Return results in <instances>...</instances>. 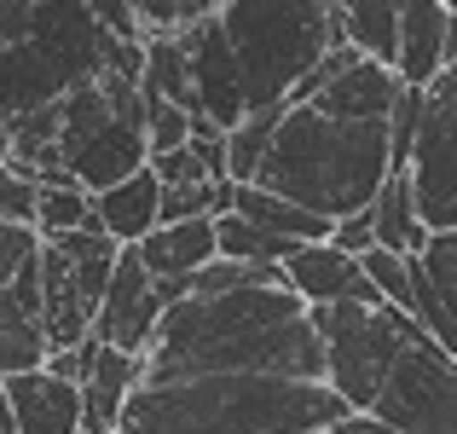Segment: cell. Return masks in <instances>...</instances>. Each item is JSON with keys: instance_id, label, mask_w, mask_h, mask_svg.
I'll list each match as a JSON object with an SVG mask.
<instances>
[{"instance_id": "obj_1", "label": "cell", "mask_w": 457, "mask_h": 434, "mask_svg": "<svg viewBox=\"0 0 457 434\" xmlns=\"http://www.w3.org/2000/svg\"><path fill=\"white\" fill-rule=\"evenodd\" d=\"M197 377H284L324 382V347L307 301L290 289H232V296L174 301L156 324L139 388Z\"/></svg>"}, {"instance_id": "obj_2", "label": "cell", "mask_w": 457, "mask_h": 434, "mask_svg": "<svg viewBox=\"0 0 457 434\" xmlns=\"http://www.w3.org/2000/svg\"><path fill=\"white\" fill-rule=\"evenodd\" d=\"M388 174H394L388 122H342V116H324L312 104H295V111H284L249 186L336 226L365 214Z\"/></svg>"}, {"instance_id": "obj_3", "label": "cell", "mask_w": 457, "mask_h": 434, "mask_svg": "<svg viewBox=\"0 0 457 434\" xmlns=\"http://www.w3.org/2000/svg\"><path fill=\"white\" fill-rule=\"evenodd\" d=\"M347 417L353 412L324 382L197 377L168 388H134L116 434H324Z\"/></svg>"}, {"instance_id": "obj_4", "label": "cell", "mask_w": 457, "mask_h": 434, "mask_svg": "<svg viewBox=\"0 0 457 434\" xmlns=\"http://www.w3.org/2000/svg\"><path fill=\"white\" fill-rule=\"evenodd\" d=\"M116 58L93 0H0V111L29 116L99 81Z\"/></svg>"}, {"instance_id": "obj_5", "label": "cell", "mask_w": 457, "mask_h": 434, "mask_svg": "<svg viewBox=\"0 0 457 434\" xmlns=\"http://www.w3.org/2000/svg\"><path fill=\"white\" fill-rule=\"evenodd\" d=\"M220 35L232 46L244 111H290L295 88L342 46L336 0H220Z\"/></svg>"}, {"instance_id": "obj_6", "label": "cell", "mask_w": 457, "mask_h": 434, "mask_svg": "<svg viewBox=\"0 0 457 434\" xmlns=\"http://www.w3.org/2000/svg\"><path fill=\"white\" fill-rule=\"evenodd\" d=\"M58 163L87 197L122 186L145 168V93L139 81L104 70L58 104Z\"/></svg>"}, {"instance_id": "obj_7", "label": "cell", "mask_w": 457, "mask_h": 434, "mask_svg": "<svg viewBox=\"0 0 457 434\" xmlns=\"http://www.w3.org/2000/svg\"><path fill=\"white\" fill-rule=\"evenodd\" d=\"M312 330L324 347V388L347 405L353 417H370L382 382H388L394 359L405 347L411 313L394 307H365V301H342V307H307Z\"/></svg>"}, {"instance_id": "obj_8", "label": "cell", "mask_w": 457, "mask_h": 434, "mask_svg": "<svg viewBox=\"0 0 457 434\" xmlns=\"http://www.w3.org/2000/svg\"><path fill=\"white\" fill-rule=\"evenodd\" d=\"M116 255L122 249L87 226V232H64V238H41L35 255V279H41V336H46V359L53 354H76L93 336L99 301L111 289Z\"/></svg>"}, {"instance_id": "obj_9", "label": "cell", "mask_w": 457, "mask_h": 434, "mask_svg": "<svg viewBox=\"0 0 457 434\" xmlns=\"http://www.w3.org/2000/svg\"><path fill=\"white\" fill-rule=\"evenodd\" d=\"M382 429L394 434H457V359H446L411 319L405 347L370 405Z\"/></svg>"}, {"instance_id": "obj_10", "label": "cell", "mask_w": 457, "mask_h": 434, "mask_svg": "<svg viewBox=\"0 0 457 434\" xmlns=\"http://www.w3.org/2000/svg\"><path fill=\"white\" fill-rule=\"evenodd\" d=\"M405 179L417 197V221L435 232H457V76H440L423 93L417 139L405 156Z\"/></svg>"}, {"instance_id": "obj_11", "label": "cell", "mask_w": 457, "mask_h": 434, "mask_svg": "<svg viewBox=\"0 0 457 434\" xmlns=\"http://www.w3.org/2000/svg\"><path fill=\"white\" fill-rule=\"evenodd\" d=\"M162 296H156V279L139 267L134 249L116 255V272H111V289L99 301V319H93V342L99 347H116L128 359H145L151 342H156V324H162Z\"/></svg>"}, {"instance_id": "obj_12", "label": "cell", "mask_w": 457, "mask_h": 434, "mask_svg": "<svg viewBox=\"0 0 457 434\" xmlns=\"http://www.w3.org/2000/svg\"><path fill=\"white\" fill-rule=\"evenodd\" d=\"M179 53H186V70H191V99H197V116H209L220 134H232L244 122V88H237V64H232V46L220 35V12L209 23L179 35Z\"/></svg>"}, {"instance_id": "obj_13", "label": "cell", "mask_w": 457, "mask_h": 434, "mask_svg": "<svg viewBox=\"0 0 457 434\" xmlns=\"http://www.w3.org/2000/svg\"><path fill=\"white\" fill-rule=\"evenodd\" d=\"M284 284H290L295 301H307V307H342V301H365V307H388V301L370 289L365 267H359L353 255H342V249L330 244H302L290 261H284Z\"/></svg>"}, {"instance_id": "obj_14", "label": "cell", "mask_w": 457, "mask_h": 434, "mask_svg": "<svg viewBox=\"0 0 457 434\" xmlns=\"http://www.w3.org/2000/svg\"><path fill=\"white\" fill-rule=\"evenodd\" d=\"M446 0H400V58L394 76L405 93H428L446 76Z\"/></svg>"}, {"instance_id": "obj_15", "label": "cell", "mask_w": 457, "mask_h": 434, "mask_svg": "<svg viewBox=\"0 0 457 434\" xmlns=\"http://www.w3.org/2000/svg\"><path fill=\"white\" fill-rule=\"evenodd\" d=\"M6 412L18 434H81V388L58 382L53 371H29V377H6Z\"/></svg>"}, {"instance_id": "obj_16", "label": "cell", "mask_w": 457, "mask_h": 434, "mask_svg": "<svg viewBox=\"0 0 457 434\" xmlns=\"http://www.w3.org/2000/svg\"><path fill=\"white\" fill-rule=\"evenodd\" d=\"M46 371V336H41V279L35 267L12 289H0V382Z\"/></svg>"}, {"instance_id": "obj_17", "label": "cell", "mask_w": 457, "mask_h": 434, "mask_svg": "<svg viewBox=\"0 0 457 434\" xmlns=\"http://www.w3.org/2000/svg\"><path fill=\"white\" fill-rule=\"evenodd\" d=\"M400 76L382 64H370V58H359L353 70H342V76L330 81V88L312 93V111L324 116H342V122H394V104H400Z\"/></svg>"}, {"instance_id": "obj_18", "label": "cell", "mask_w": 457, "mask_h": 434, "mask_svg": "<svg viewBox=\"0 0 457 434\" xmlns=\"http://www.w3.org/2000/svg\"><path fill=\"white\" fill-rule=\"evenodd\" d=\"M139 377H145V359H128V354H116V347L93 342L87 377H81V434H116L122 405H128V394L139 388Z\"/></svg>"}, {"instance_id": "obj_19", "label": "cell", "mask_w": 457, "mask_h": 434, "mask_svg": "<svg viewBox=\"0 0 457 434\" xmlns=\"http://www.w3.org/2000/svg\"><path fill=\"white\" fill-rule=\"evenodd\" d=\"M156 197H162L156 174L139 168L134 179H122V186H111V191L93 197V221H99V232L111 238L116 249H139L156 232Z\"/></svg>"}, {"instance_id": "obj_20", "label": "cell", "mask_w": 457, "mask_h": 434, "mask_svg": "<svg viewBox=\"0 0 457 434\" xmlns=\"http://www.w3.org/2000/svg\"><path fill=\"white\" fill-rule=\"evenodd\" d=\"M139 267L156 284H186L191 272H203L214 261V221H186V226H156L145 244L134 249Z\"/></svg>"}, {"instance_id": "obj_21", "label": "cell", "mask_w": 457, "mask_h": 434, "mask_svg": "<svg viewBox=\"0 0 457 434\" xmlns=\"http://www.w3.org/2000/svg\"><path fill=\"white\" fill-rule=\"evenodd\" d=\"M336 29L359 58L394 70V58H400V0H336Z\"/></svg>"}, {"instance_id": "obj_22", "label": "cell", "mask_w": 457, "mask_h": 434, "mask_svg": "<svg viewBox=\"0 0 457 434\" xmlns=\"http://www.w3.org/2000/svg\"><path fill=\"white\" fill-rule=\"evenodd\" d=\"M370 226H377V249L405 255V261L423 255L428 226L417 221V197H411V179H405V168H394V174L382 179L377 203H370Z\"/></svg>"}, {"instance_id": "obj_23", "label": "cell", "mask_w": 457, "mask_h": 434, "mask_svg": "<svg viewBox=\"0 0 457 434\" xmlns=\"http://www.w3.org/2000/svg\"><path fill=\"white\" fill-rule=\"evenodd\" d=\"M226 214H244L249 226H261V232H272V238H290V244H330V221H319V214L295 209V203L272 197V191H261V186H232Z\"/></svg>"}, {"instance_id": "obj_24", "label": "cell", "mask_w": 457, "mask_h": 434, "mask_svg": "<svg viewBox=\"0 0 457 434\" xmlns=\"http://www.w3.org/2000/svg\"><path fill=\"white\" fill-rule=\"evenodd\" d=\"M278 122H284V111H255L226 134V186H249V179H255V168H261V156H267L272 134H278Z\"/></svg>"}, {"instance_id": "obj_25", "label": "cell", "mask_w": 457, "mask_h": 434, "mask_svg": "<svg viewBox=\"0 0 457 434\" xmlns=\"http://www.w3.org/2000/svg\"><path fill=\"white\" fill-rule=\"evenodd\" d=\"M220 12V0H134V18L145 29V41H179L186 29L209 23Z\"/></svg>"}, {"instance_id": "obj_26", "label": "cell", "mask_w": 457, "mask_h": 434, "mask_svg": "<svg viewBox=\"0 0 457 434\" xmlns=\"http://www.w3.org/2000/svg\"><path fill=\"white\" fill-rule=\"evenodd\" d=\"M417 267H423V284H428V296H435V307L446 313V324L457 330V232L428 238L423 255H417Z\"/></svg>"}, {"instance_id": "obj_27", "label": "cell", "mask_w": 457, "mask_h": 434, "mask_svg": "<svg viewBox=\"0 0 457 434\" xmlns=\"http://www.w3.org/2000/svg\"><path fill=\"white\" fill-rule=\"evenodd\" d=\"M93 221V197L81 186H64V191H41L35 203V238H64V232H87Z\"/></svg>"}, {"instance_id": "obj_28", "label": "cell", "mask_w": 457, "mask_h": 434, "mask_svg": "<svg viewBox=\"0 0 457 434\" xmlns=\"http://www.w3.org/2000/svg\"><path fill=\"white\" fill-rule=\"evenodd\" d=\"M359 267H365L370 289H377V296L388 301L394 313L411 307V261H405V255H388V249H365V255H359Z\"/></svg>"}, {"instance_id": "obj_29", "label": "cell", "mask_w": 457, "mask_h": 434, "mask_svg": "<svg viewBox=\"0 0 457 434\" xmlns=\"http://www.w3.org/2000/svg\"><path fill=\"white\" fill-rule=\"evenodd\" d=\"M179 145H191V111L145 99V163L162 156V151H179Z\"/></svg>"}, {"instance_id": "obj_30", "label": "cell", "mask_w": 457, "mask_h": 434, "mask_svg": "<svg viewBox=\"0 0 457 434\" xmlns=\"http://www.w3.org/2000/svg\"><path fill=\"white\" fill-rule=\"evenodd\" d=\"M35 203H41V186L0 163V226H29L35 232Z\"/></svg>"}, {"instance_id": "obj_31", "label": "cell", "mask_w": 457, "mask_h": 434, "mask_svg": "<svg viewBox=\"0 0 457 434\" xmlns=\"http://www.w3.org/2000/svg\"><path fill=\"white\" fill-rule=\"evenodd\" d=\"M151 174H156V186H226V179H214L209 168H203V156L191 151V145H179V151H162V156H151Z\"/></svg>"}, {"instance_id": "obj_32", "label": "cell", "mask_w": 457, "mask_h": 434, "mask_svg": "<svg viewBox=\"0 0 457 434\" xmlns=\"http://www.w3.org/2000/svg\"><path fill=\"white\" fill-rule=\"evenodd\" d=\"M41 255V238L29 226H0V289H12Z\"/></svg>"}, {"instance_id": "obj_33", "label": "cell", "mask_w": 457, "mask_h": 434, "mask_svg": "<svg viewBox=\"0 0 457 434\" xmlns=\"http://www.w3.org/2000/svg\"><path fill=\"white\" fill-rule=\"evenodd\" d=\"M330 249H342V255H365V249H377V226H370V209L353 214V221H336L330 226Z\"/></svg>"}, {"instance_id": "obj_34", "label": "cell", "mask_w": 457, "mask_h": 434, "mask_svg": "<svg viewBox=\"0 0 457 434\" xmlns=\"http://www.w3.org/2000/svg\"><path fill=\"white\" fill-rule=\"evenodd\" d=\"M324 434H394V429H382L377 417H347V423H336V429H324Z\"/></svg>"}, {"instance_id": "obj_35", "label": "cell", "mask_w": 457, "mask_h": 434, "mask_svg": "<svg viewBox=\"0 0 457 434\" xmlns=\"http://www.w3.org/2000/svg\"><path fill=\"white\" fill-rule=\"evenodd\" d=\"M446 76H457V12H452V23H446Z\"/></svg>"}, {"instance_id": "obj_36", "label": "cell", "mask_w": 457, "mask_h": 434, "mask_svg": "<svg viewBox=\"0 0 457 434\" xmlns=\"http://www.w3.org/2000/svg\"><path fill=\"white\" fill-rule=\"evenodd\" d=\"M6 156H12V116L0 111V163H6Z\"/></svg>"}]
</instances>
